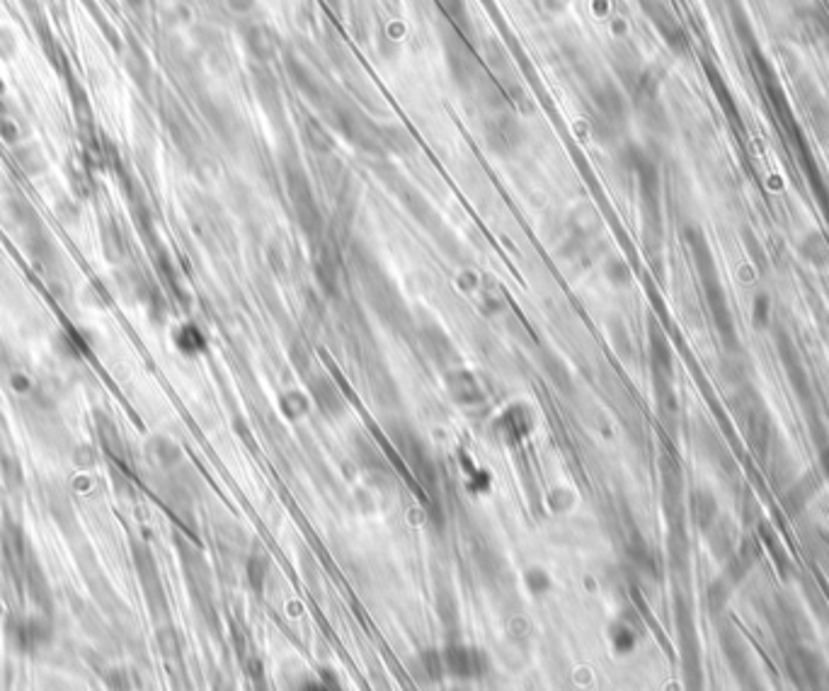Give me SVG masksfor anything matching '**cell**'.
<instances>
[{
    "label": "cell",
    "instance_id": "cell-1",
    "mask_svg": "<svg viewBox=\"0 0 829 691\" xmlns=\"http://www.w3.org/2000/svg\"><path fill=\"white\" fill-rule=\"evenodd\" d=\"M286 187H289V197H292L296 218H299L304 234L311 235V238L321 235L323 218L321 211H318V204H315L313 187H311L306 173L299 166L286 168Z\"/></svg>",
    "mask_w": 829,
    "mask_h": 691
},
{
    "label": "cell",
    "instance_id": "cell-2",
    "mask_svg": "<svg viewBox=\"0 0 829 691\" xmlns=\"http://www.w3.org/2000/svg\"><path fill=\"white\" fill-rule=\"evenodd\" d=\"M441 655H444L447 677H454V679H478L487 672V657L478 648L451 643L447 650H441Z\"/></svg>",
    "mask_w": 829,
    "mask_h": 691
},
{
    "label": "cell",
    "instance_id": "cell-3",
    "mask_svg": "<svg viewBox=\"0 0 829 691\" xmlns=\"http://www.w3.org/2000/svg\"><path fill=\"white\" fill-rule=\"evenodd\" d=\"M522 139H524V129L515 114L497 112L495 117L487 120L486 141H487V146L495 150V153L507 156V153L516 150V146L522 143Z\"/></svg>",
    "mask_w": 829,
    "mask_h": 691
},
{
    "label": "cell",
    "instance_id": "cell-4",
    "mask_svg": "<svg viewBox=\"0 0 829 691\" xmlns=\"http://www.w3.org/2000/svg\"><path fill=\"white\" fill-rule=\"evenodd\" d=\"M447 393L456 406L478 408L486 406V391L473 371L464 367H454L447 371Z\"/></svg>",
    "mask_w": 829,
    "mask_h": 691
},
{
    "label": "cell",
    "instance_id": "cell-5",
    "mask_svg": "<svg viewBox=\"0 0 829 691\" xmlns=\"http://www.w3.org/2000/svg\"><path fill=\"white\" fill-rule=\"evenodd\" d=\"M418 340L425 354L429 360L441 369H454L458 367L456 360H458V352H456L454 342L448 340V335L441 331L439 325H422L418 331Z\"/></svg>",
    "mask_w": 829,
    "mask_h": 691
},
{
    "label": "cell",
    "instance_id": "cell-6",
    "mask_svg": "<svg viewBox=\"0 0 829 691\" xmlns=\"http://www.w3.org/2000/svg\"><path fill=\"white\" fill-rule=\"evenodd\" d=\"M497 432L507 444H516L526 439L534 429V413L524 403H515L509 406L505 413L497 417Z\"/></svg>",
    "mask_w": 829,
    "mask_h": 691
},
{
    "label": "cell",
    "instance_id": "cell-7",
    "mask_svg": "<svg viewBox=\"0 0 829 691\" xmlns=\"http://www.w3.org/2000/svg\"><path fill=\"white\" fill-rule=\"evenodd\" d=\"M311 396H313L318 410H321L325 417H330V420L340 417V415L344 413V408H347L340 389H337L330 379H325V376H315V379H311Z\"/></svg>",
    "mask_w": 829,
    "mask_h": 691
},
{
    "label": "cell",
    "instance_id": "cell-8",
    "mask_svg": "<svg viewBox=\"0 0 829 691\" xmlns=\"http://www.w3.org/2000/svg\"><path fill=\"white\" fill-rule=\"evenodd\" d=\"M246 44H247V52L253 53L255 59H267V56L275 53V39H272V32H269V27H265V24H260V23L247 24Z\"/></svg>",
    "mask_w": 829,
    "mask_h": 691
},
{
    "label": "cell",
    "instance_id": "cell-9",
    "mask_svg": "<svg viewBox=\"0 0 829 691\" xmlns=\"http://www.w3.org/2000/svg\"><path fill=\"white\" fill-rule=\"evenodd\" d=\"M175 342L185 354H199L207 345V340H204L202 331L195 328V325H182L175 335Z\"/></svg>",
    "mask_w": 829,
    "mask_h": 691
},
{
    "label": "cell",
    "instance_id": "cell-10",
    "mask_svg": "<svg viewBox=\"0 0 829 691\" xmlns=\"http://www.w3.org/2000/svg\"><path fill=\"white\" fill-rule=\"evenodd\" d=\"M279 408H282V413L289 420H299V417H304L308 413V398L304 393L296 391V389H292V391H284L279 396Z\"/></svg>",
    "mask_w": 829,
    "mask_h": 691
},
{
    "label": "cell",
    "instance_id": "cell-11",
    "mask_svg": "<svg viewBox=\"0 0 829 691\" xmlns=\"http://www.w3.org/2000/svg\"><path fill=\"white\" fill-rule=\"evenodd\" d=\"M419 669L425 672L429 682H441V679L447 677L444 655H441L439 650H425V653L419 655Z\"/></svg>",
    "mask_w": 829,
    "mask_h": 691
},
{
    "label": "cell",
    "instance_id": "cell-12",
    "mask_svg": "<svg viewBox=\"0 0 829 691\" xmlns=\"http://www.w3.org/2000/svg\"><path fill=\"white\" fill-rule=\"evenodd\" d=\"M306 139H308V143H311V149L318 150L321 156H330V153H333V149H335V143H333V136H330L328 131H325V129H323L321 124H318V121H308Z\"/></svg>",
    "mask_w": 829,
    "mask_h": 691
},
{
    "label": "cell",
    "instance_id": "cell-13",
    "mask_svg": "<svg viewBox=\"0 0 829 691\" xmlns=\"http://www.w3.org/2000/svg\"><path fill=\"white\" fill-rule=\"evenodd\" d=\"M267 572H269L267 558L260 556V553H255V556L247 561V580H250V587H253L255 592H262L265 580H267Z\"/></svg>",
    "mask_w": 829,
    "mask_h": 691
},
{
    "label": "cell",
    "instance_id": "cell-14",
    "mask_svg": "<svg viewBox=\"0 0 829 691\" xmlns=\"http://www.w3.org/2000/svg\"><path fill=\"white\" fill-rule=\"evenodd\" d=\"M526 587H529L531 594H545L551 590V575L541 568H531L526 572Z\"/></svg>",
    "mask_w": 829,
    "mask_h": 691
},
{
    "label": "cell",
    "instance_id": "cell-15",
    "mask_svg": "<svg viewBox=\"0 0 829 691\" xmlns=\"http://www.w3.org/2000/svg\"><path fill=\"white\" fill-rule=\"evenodd\" d=\"M606 279L613 286H626L631 282V272H628V267L621 260H613V263L606 264Z\"/></svg>",
    "mask_w": 829,
    "mask_h": 691
},
{
    "label": "cell",
    "instance_id": "cell-16",
    "mask_svg": "<svg viewBox=\"0 0 829 691\" xmlns=\"http://www.w3.org/2000/svg\"><path fill=\"white\" fill-rule=\"evenodd\" d=\"M296 691H337L335 684L325 682L323 677H308L296 686Z\"/></svg>",
    "mask_w": 829,
    "mask_h": 691
},
{
    "label": "cell",
    "instance_id": "cell-17",
    "mask_svg": "<svg viewBox=\"0 0 829 691\" xmlns=\"http://www.w3.org/2000/svg\"><path fill=\"white\" fill-rule=\"evenodd\" d=\"M769 316H771V311H769V296H759V299L755 301V323L757 325H766L769 323Z\"/></svg>",
    "mask_w": 829,
    "mask_h": 691
},
{
    "label": "cell",
    "instance_id": "cell-18",
    "mask_svg": "<svg viewBox=\"0 0 829 691\" xmlns=\"http://www.w3.org/2000/svg\"><path fill=\"white\" fill-rule=\"evenodd\" d=\"M226 5L231 13L240 17H247L255 10V0H226Z\"/></svg>",
    "mask_w": 829,
    "mask_h": 691
},
{
    "label": "cell",
    "instance_id": "cell-19",
    "mask_svg": "<svg viewBox=\"0 0 829 691\" xmlns=\"http://www.w3.org/2000/svg\"><path fill=\"white\" fill-rule=\"evenodd\" d=\"M129 3H131V5H141L143 0H129Z\"/></svg>",
    "mask_w": 829,
    "mask_h": 691
}]
</instances>
